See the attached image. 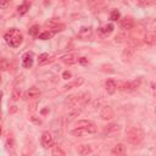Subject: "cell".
<instances>
[{
	"label": "cell",
	"instance_id": "1",
	"mask_svg": "<svg viewBox=\"0 0 156 156\" xmlns=\"http://www.w3.org/2000/svg\"><path fill=\"white\" fill-rule=\"evenodd\" d=\"M4 39L7 45H10L11 48H19L21 44H22V40H23V36L22 33L16 29V28H12L10 31H7L5 36H4Z\"/></svg>",
	"mask_w": 156,
	"mask_h": 156
},
{
	"label": "cell",
	"instance_id": "2",
	"mask_svg": "<svg viewBox=\"0 0 156 156\" xmlns=\"http://www.w3.org/2000/svg\"><path fill=\"white\" fill-rule=\"evenodd\" d=\"M126 138L130 144H139L144 139V132L138 127H132L127 130Z\"/></svg>",
	"mask_w": 156,
	"mask_h": 156
},
{
	"label": "cell",
	"instance_id": "3",
	"mask_svg": "<svg viewBox=\"0 0 156 156\" xmlns=\"http://www.w3.org/2000/svg\"><path fill=\"white\" fill-rule=\"evenodd\" d=\"M89 100V95L84 93H77V94H72L68 95L67 99L65 100L66 105H68L70 108H76L78 104H85Z\"/></svg>",
	"mask_w": 156,
	"mask_h": 156
},
{
	"label": "cell",
	"instance_id": "4",
	"mask_svg": "<svg viewBox=\"0 0 156 156\" xmlns=\"http://www.w3.org/2000/svg\"><path fill=\"white\" fill-rule=\"evenodd\" d=\"M98 132V128L93 125H89V126H85V127H77L76 129H72L71 130V134L72 135H76V137H82L84 134H93V133H96Z\"/></svg>",
	"mask_w": 156,
	"mask_h": 156
},
{
	"label": "cell",
	"instance_id": "5",
	"mask_svg": "<svg viewBox=\"0 0 156 156\" xmlns=\"http://www.w3.org/2000/svg\"><path fill=\"white\" fill-rule=\"evenodd\" d=\"M120 130H121V126L117 125V123L109 125L108 127H105V129H104V135H106V137H113V135H116Z\"/></svg>",
	"mask_w": 156,
	"mask_h": 156
},
{
	"label": "cell",
	"instance_id": "6",
	"mask_svg": "<svg viewBox=\"0 0 156 156\" xmlns=\"http://www.w3.org/2000/svg\"><path fill=\"white\" fill-rule=\"evenodd\" d=\"M138 87V83L134 82V83H130V82H118L116 83V88H118L122 92H130Z\"/></svg>",
	"mask_w": 156,
	"mask_h": 156
},
{
	"label": "cell",
	"instance_id": "7",
	"mask_svg": "<svg viewBox=\"0 0 156 156\" xmlns=\"http://www.w3.org/2000/svg\"><path fill=\"white\" fill-rule=\"evenodd\" d=\"M42 145L45 147V149H49V147L54 146V138L51 135L50 132H44L42 135Z\"/></svg>",
	"mask_w": 156,
	"mask_h": 156
},
{
	"label": "cell",
	"instance_id": "8",
	"mask_svg": "<svg viewBox=\"0 0 156 156\" xmlns=\"http://www.w3.org/2000/svg\"><path fill=\"white\" fill-rule=\"evenodd\" d=\"M100 117L104 121H109V120H112L115 117V112H113L111 106H104L100 111Z\"/></svg>",
	"mask_w": 156,
	"mask_h": 156
},
{
	"label": "cell",
	"instance_id": "9",
	"mask_svg": "<svg viewBox=\"0 0 156 156\" xmlns=\"http://www.w3.org/2000/svg\"><path fill=\"white\" fill-rule=\"evenodd\" d=\"M33 53H26L22 57V66L24 68H31L33 66Z\"/></svg>",
	"mask_w": 156,
	"mask_h": 156
},
{
	"label": "cell",
	"instance_id": "10",
	"mask_svg": "<svg viewBox=\"0 0 156 156\" xmlns=\"http://www.w3.org/2000/svg\"><path fill=\"white\" fill-rule=\"evenodd\" d=\"M40 96V90L37 88H29L26 93L23 94V99L28 100V99H37Z\"/></svg>",
	"mask_w": 156,
	"mask_h": 156
},
{
	"label": "cell",
	"instance_id": "11",
	"mask_svg": "<svg viewBox=\"0 0 156 156\" xmlns=\"http://www.w3.org/2000/svg\"><path fill=\"white\" fill-rule=\"evenodd\" d=\"M120 26H121L122 29H132L133 26H134V21L130 17H125V19L121 20Z\"/></svg>",
	"mask_w": 156,
	"mask_h": 156
},
{
	"label": "cell",
	"instance_id": "12",
	"mask_svg": "<svg viewBox=\"0 0 156 156\" xmlns=\"http://www.w3.org/2000/svg\"><path fill=\"white\" fill-rule=\"evenodd\" d=\"M78 59H79V57H78L76 54H68V55H66V56H63L61 60H62L65 63H67V65H73V63L78 62Z\"/></svg>",
	"mask_w": 156,
	"mask_h": 156
},
{
	"label": "cell",
	"instance_id": "13",
	"mask_svg": "<svg viewBox=\"0 0 156 156\" xmlns=\"http://www.w3.org/2000/svg\"><path fill=\"white\" fill-rule=\"evenodd\" d=\"M105 88H106V92H108L109 94H113L115 92H116V82H115L113 79H108L105 83Z\"/></svg>",
	"mask_w": 156,
	"mask_h": 156
},
{
	"label": "cell",
	"instance_id": "14",
	"mask_svg": "<svg viewBox=\"0 0 156 156\" xmlns=\"http://www.w3.org/2000/svg\"><path fill=\"white\" fill-rule=\"evenodd\" d=\"M144 42L147 45H155V43H156V34L154 33V32H147V33L145 34Z\"/></svg>",
	"mask_w": 156,
	"mask_h": 156
},
{
	"label": "cell",
	"instance_id": "15",
	"mask_svg": "<svg viewBox=\"0 0 156 156\" xmlns=\"http://www.w3.org/2000/svg\"><path fill=\"white\" fill-rule=\"evenodd\" d=\"M84 82V79L83 78H79V79H77V80H75V82H72V83H68V84H66L63 87V89L65 90H68V89H72V88H78L82 83Z\"/></svg>",
	"mask_w": 156,
	"mask_h": 156
},
{
	"label": "cell",
	"instance_id": "16",
	"mask_svg": "<svg viewBox=\"0 0 156 156\" xmlns=\"http://www.w3.org/2000/svg\"><path fill=\"white\" fill-rule=\"evenodd\" d=\"M111 152H112L113 155H122V154L126 152V146L123 145V144H117V145L112 149Z\"/></svg>",
	"mask_w": 156,
	"mask_h": 156
},
{
	"label": "cell",
	"instance_id": "17",
	"mask_svg": "<svg viewBox=\"0 0 156 156\" xmlns=\"http://www.w3.org/2000/svg\"><path fill=\"white\" fill-rule=\"evenodd\" d=\"M29 6H31V4H28V3H24V4L20 5V6L17 7V12H19V15H21V16L26 15V14L28 12V10H29Z\"/></svg>",
	"mask_w": 156,
	"mask_h": 156
},
{
	"label": "cell",
	"instance_id": "18",
	"mask_svg": "<svg viewBox=\"0 0 156 156\" xmlns=\"http://www.w3.org/2000/svg\"><path fill=\"white\" fill-rule=\"evenodd\" d=\"M77 151L79 155H88V154L92 152V147L89 145H80V146H78Z\"/></svg>",
	"mask_w": 156,
	"mask_h": 156
},
{
	"label": "cell",
	"instance_id": "19",
	"mask_svg": "<svg viewBox=\"0 0 156 156\" xmlns=\"http://www.w3.org/2000/svg\"><path fill=\"white\" fill-rule=\"evenodd\" d=\"M90 34H92V28L90 27H82L79 31V37L82 38H88Z\"/></svg>",
	"mask_w": 156,
	"mask_h": 156
},
{
	"label": "cell",
	"instance_id": "20",
	"mask_svg": "<svg viewBox=\"0 0 156 156\" xmlns=\"http://www.w3.org/2000/svg\"><path fill=\"white\" fill-rule=\"evenodd\" d=\"M99 31L101 32L103 34H109V33H111V32L113 31V24H111V23L105 24V26H103V27L99 28Z\"/></svg>",
	"mask_w": 156,
	"mask_h": 156
},
{
	"label": "cell",
	"instance_id": "21",
	"mask_svg": "<svg viewBox=\"0 0 156 156\" xmlns=\"http://www.w3.org/2000/svg\"><path fill=\"white\" fill-rule=\"evenodd\" d=\"M54 32L53 31H46V32H43V33H40L38 34L39 36V39H42V40H48V39H50L54 37Z\"/></svg>",
	"mask_w": 156,
	"mask_h": 156
},
{
	"label": "cell",
	"instance_id": "22",
	"mask_svg": "<svg viewBox=\"0 0 156 156\" xmlns=\"http://www.w3.org/2000/svg\"><path fill=\"white\" fill-rule=\"evenodd\" d=\"M133 54H134V49L133 48H127L126 50L123 51L122 56H123V59H125V60H127V59H130V57L133 56Z\"/></svg>",
	"mask_w": 156,
	"mask_h": 156
},
{
	"label": "cell",
	"instance_id": "23",
	"mask_svg": "<svg viewBox=\"0 0 156 156\" xmlns=\"http://www.w3.org/2000/svg\"><path fill=\"white\" fill-rule=\"evenodd\" d=\"M39 29H40V27L38 26V24H34V26H32V27L28 29V34L32 36V37H36V36L39 34Z\"/></svg>",
	"mask_w": 156,
	"mask_h": 156
},
{
	"label": "cell",
	"instance_id": "24",
	"mask_svg": "<svg viewBox=\"0 0 156 156\" xmlns=\"http://www.w3.org/2000/svg\"><path fill=\"white\" fill-rule=\"evenodd\" d=\"M121 19V14H120V11L118 10H112L111 11V14H110V20L111 21H117V20H120Z\"/></svg>",
	"mask_w": 156,
	"mask_h": 156
},
{
	"label": "cell",
	"instance_id": "25",
	"mask_svg": "<svg viewBox=\"0 0 156 156\" xmlns=\"http://www.w3.org/2000/svg\"><path fill=\"white\" fill-rule=\"evenodd\" d=\"M20 96H21V90H20L19 88H15V89L12 90V95H11L12 100H14V101H17V100L20 99Z\"/></svg>",
	"mask_w": 156,
	"mask_h": 156
},
{
	"label": "cell",
	"instance_id": "26",
	"mask_svg": "<svg viewBox=\"0 0 156 156\" xmlns=\"http://www.w3.org/2000/svg\"><path fill=\"white\" fill-rule=\"evenodd\" d=\"M9 67H10V63H9V61H7L6 59H1V60H0V70L6 71Z\"/></svg>",
	"mask_w": 156,
	"mask_h": 156
},
{
	"label": "cell",
	"instance_id": "27",
	"mask_svg": "<svg viewBox=\"0 0 156 156\" xmlns=\"http://www.w3.org/2000/svg\"><path fill=\"white\" fill-rule=\"evenodd\" d=\"M48 59H49V55H48L46 53H44V54H42V55H39V56H38V63H44V62L48 61Z\"/></svg>",
	"mask_w": 156,
	"mask_h": 156
},
{
	"label": "cell",
	"instance_id": "28",
	"mask_svg": "<svg viewBox=\"0 0 156 156\" xmlns=\"http://www.w3.org/2000/svg\"><path fill=\"white\" fill-rule=\"evenodd\" d=\"M53 154H54V155H61V156H63V155H65V151L61 149L60 146H55L54 150H53Z\"/></svg>",
	"mask_w": 156,
	"mask_h": 156
},
{
	"label": "cell",
	"instance_id": "29",
	"mask_svg": "<svg viewBox=\"0 0 156 156\" xmlns=\"http://www.w3.org/2000/svg\"><path fill=\"white\" fill-rule=\"evenodd\" d=\"M10 5V0H0V9H6Z\"/></svg>",
	"mask_w": 156,
	"mask_h": 156
},
{
	"label": "cell",
	"instance_id": "30",
	"mask_svg": "<svg viewBox=\"0 0 156 156\" xmlns=\"http://www.w3.org/2000/svg\"><path fill=\"white\" fill-rule=\"evenodd\" d=\"M89 125H92V122H89V121H78L77 122V127H85Z\"/></svg>",
	"mask_w": 156,
	"mask_h": 156
},
{
	"label": "cell",
	"instance_id": "31",
	"mask_svg": "<svg viewBox=\"0 0 156 156\" xmlns=\"http://www.w3.org/2000/svg\"><path fill=\"white\" fill-rule=\"evenodd\" d=\"M72 77V73L70 72V71H65L63 73H62V78L63 79H70Z\"/></svg>",
	"mask_w": 156,
	"mask_h": 156
},
{
	"label": "cell",
	"instance_id": "32",
	"mask_svg": "<svg viewBox=\"0 0 156 156\" xmlns=\"http://www.w3.org/2000/svg\"><path fill=\"white\" fill-rule=\"evenodd\" d=\"M152 1H150V0H139L138 1V4L140 5V6H145V5H149V4H151Z\"/></svg>",
	"mask_w": 156,
	"mask_h": 156
},
{
	"label": "cell",
	"instance_id": "33",
	"mask_svg": "<svg viewBox=\"0 0 156 156\" xmlns=\"http://www.w3.org/2000/svg\"><path fill=\"white\" fill-rule=\"evenodd\" d=\"M6 146H7V149H10V147H11V149H12V147H14V140H12L11 138H9V139H7Z\"/></svg>",
	"mask_w": 156,
	"mask_h": 156
},
{
	"label": "cell",
	"instance_id": "34",
	"mask_svg": "<svg viewBox=\"0 0 156 156\" xmlns=\"http://www.w3.org/2000/svg\"><path fill=\"white\" fill-rule=\"evenodd\" d=\"M31 120L33 121V122L36 123V125H42V120H40V118H36V116H32Z\"/></svg>",
	"mask_w": 156,
	"mask_h": 156
},
{
	"label": "cell",
	"instance_id": "35",
	"mask_svg": "<svg viewBox=\"0 0 156 156\" xmlns=\"http://www.w3.org/2000/svg\"><path fill=\"white\" fill-rule=\"evenodd\" d=\"M78 62H80V63H88L85 57H80V59H78Z\"/></svg>",
	"mask_w": 156,
	"mask_h": 156
},
{
	"label": "cell",
	"instance_id": "36",
	"mask_svg": "<svg viewBox=\"0 0 156 156\" xmlns=\"http://www.w3.org/2000/svg\"><path fill=\"white\" fill-rule=\"evenodd\" d=\"M1 98H3V92H0V100H1Z\"/></svg>",
	"mask_w": 156,
	"mask_h": 156
},
{
	"label": "cell",
	"instance_id": "37",
	"mask_svg": "<svg viewBox=\"0 0 156 156\" xmlns=\"http://www.w3.org/2000/svg\"><path fill=\"white\" fill-rule=\"evenodd\" d=\"M0 135H1V126H0Z\"/></svg>",
	"mask_w": 156,
	"mask_h": 156
},
{
	"label": "cell",
	"instance_id": "38",
	"mask_svg": "<svg viewBox=\"0 0 156 156\" xmlns=\"http://www.w3.org/2000/svg\"><path fill=\"white\" fill-rule=\"evenodd\" d=\"M0 80H1V79H0Z\"/></svg>",
	"mask_w": 156,
	"mask_h": 156
}]
</instances>
